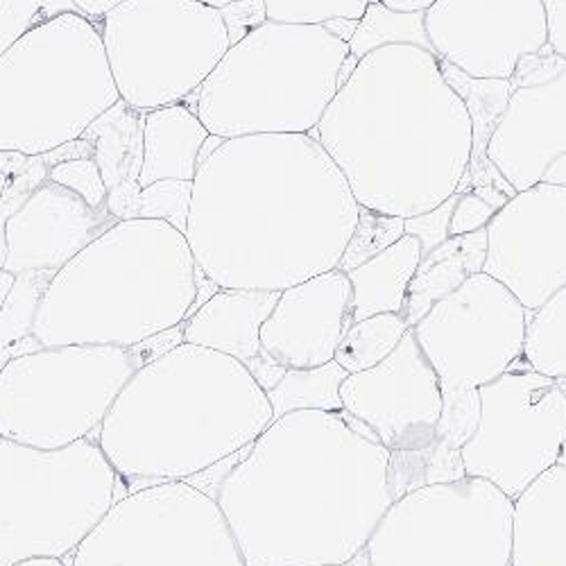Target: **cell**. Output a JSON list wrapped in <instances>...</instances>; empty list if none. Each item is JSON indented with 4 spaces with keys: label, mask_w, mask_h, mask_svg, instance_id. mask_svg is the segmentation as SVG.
Masks as SVG:
<instances>
[{
    "label": "cell",
    "mask_w": 566,
    "mask_h": 566,
    "mask_svg": "<svg viewBox=\"0 0 566 566\" xmlns=\"http://www.w3.org/2000/svg\"><path fill=\"white\" fill-rule=\"evenodd\" d=\"M358 216L317 138L256 134L222 140L200 164L184 235L218 289L281 293L336 270Z\"/></svg>",
    "instance_id": "6da1fadb"
},
{
    "label": "cell",
    "mask_w": 566,
    "mask_h": 566,
    "mask_svg": "<svg viewBox=\"0 0 566 566\" xmlns=\"http://www.w3.org/2000/svg\"><path fill=\"white\" fill-rule=\"evenodd\" d=\"M390 451L343 412L274 419L213 490L248 566H347L395 503Z\"/></svg>",
    "instance_id": "7a4b0ae2"
},
{
    "label": "cell",
    "mask_w": 566,
    "mask_h": 566,
    "mask_svg": "<svg viewBox=\"0 0 566 566\" xmlns=\"http://www.w3.org/2000/svg\"><path fill=\"white\" fill-rule=\"evenodd\" d=\"M358 207L395 218L433 211L469 172L471 114L436 53L386 45L363 57L311 132Z\"/></svg>",
    "instance_id": "3957f363"
},
{
    "label": "cell",
    "mask_w": 566,
    "mask_h": 566,
    "mask_svg": "<svg viewBox=\"0 0 566 566\" xmlns=\"http://www.w3.org/2000/svg\"><path fill=\"white\" fill-rule=\"evenodd\" d=\"M272 421L268 392L243 363L181 343L132 374L96 440L129 494L198 479Z\"/></svg>",
    "instance_id": "277c9868"
},
{
    "label": "cell",
    "mask_w": 566,
    "mask_h": 566,
    "mask_svg": "<svg viewBox=\"0 0 566 566\" xmlns=\"http://www.w3.org/2000/svg\"><path fill=\"white\" fill-rule=\"evenodd\" d=\"M200 270L186 235L161 220H118L45 291L32 336L41 347H136L196 313Z\"/></svg>",
    "instance_id": "5b68a950"
},
{
    "label": "cell",
    "mask_w": 566,
    "mask_h": 566,
    "mask_svg": "<svg viewBox=\"0 0 566 566\" xmlns=\"http://www.w3.org/2000/svg\"><path fill=\"white\" fill-rule=\"evenodd\" d=\"M349 43L322 25L263 21L231 43L193 93V109L220 138L311 134L340 88Z\"/></svg>",
    "instance_id": "8992f818"
},
{
    "label": "cell",
    "mask_w": 566,
    "mask_h": 566,
    "mask_svg": "<svg viewBox=\"0 0 566 566\" xmlns=\"http://www.w3.org/2000/svg\"><path fill=\"white\" fill-rule=\"evenodd\" d=\"M118 101L96 23L62 14L0 57V153L49 155Z\"/></svg>",
    "instance_id": "52a82bcc"
},
{
    "label": "cell",
    "mask_w": 566,
    "mask_h": 566,
    "mask_svg": "<svg viewBox=\"0 0 566 566\" xmlns=\"http://www.w3.org/2000/svg\"><path fill=\"white\" fill-rule=\"evenodd\" d=\"M120 483L96 438L53 451L0 438V566L71 557Z\"/></svg>",
    "instance_id": "ba28073f"
},
{
    "label": "cell",
    "mask_w": 566,
    "mask_h": 566,
    "mask_svg": "<svg viewBox=\"0 0 566 566\" xmlns=\"http://www.w3.org/2000/svg\"><path fill=\"white\" fill-rule=\"evenodd\" d=\"M144 365L138 345L39 347L14 356L0 369V438L43 451L98 438L116 397Z\"/></svg>",
    "instance_id": "9c48e42d"
},
{
    "label": "cell",
    "mask_w": 566,
    "mask_h": 566,
    "mask_svg": "<svg viewBox=\"0 0 566 566\" xmlns=\"http://www.w3.org/2000/svg\"><path fill=\"white\" fill-rule=\"evenodd\" d=\"M96 28L120 101L144 114L188 103L231 49L222 12L198 0H125Z\"/></svg>",
    "instance_id": "30bf717a"
},
{
    "label": "cell",
    "mask_w": 566,
    "mask_h": 566,
    "mask_svg": "<svg viewBox=\"0 0 566 566\" xmlns=\"http://www.w3.org/2000/svg\"><path fill=\"white\" fill-rule=\"evenodd\" d=\"M514 501L464 476L397 499L367 542V566H510Z\"/></svg>",
    "instance_id": "8fae6325"
},
{
    "label": "cell",
    "mask_w": 566,
    "mask_h": 566,
    "mask_svg": "<svg viewBox=\"0 0 566 566\" xmlns=\"http://www.w3.org/2000/svg\"><path fill=\"white\" fill-rule=\"evenodd\" d=\"M69 566H248L211 494L159 483L120 496Z\"/></svg>",
    "instance_id": "7c38bea8"
},
{
    "label": "cell",
    "mask_w": 566,
    "mask_h": 566,
    "mask_svg": "<svg viewBox=\"0 0 566 566\" xmlns=\"http://www.w3.org/2000/svg\"><path fill=\"white\" fill-rule=\"evenodd\" d=\"M479 395L481 423L462 449L464 471L516 501L566 451V381L537 374L522 356Z\"/></svg>",
    "instance_id": "4fadbf2b"
},
{
    "label": "cell",
    "mask_w": 566,
    "mask_h": 566,
    "mask_svg": "<svg viewBox=\"0 0 566 566\" xmlns=\"http://www.w3.org/2000/svg\"><path fill=\"white\" fill-rule=\"evenodd\" d=\"M528 311L501 281L479 272L440 300L412 334L442 390H479L524 356Z\"/></svg>",
    "instance_id": "5bb4252c"
},
{
    "label": "cell",
    "mask_w": 566,
    "mask_h": 566,
    "mask_svg": "<svg viewBox=\"0 0 566 566\" xmlns=\"http://www.w3.org/2000/svg\"><path fill=\"white\" fill-rule=\"evenodd\" d=\"M423 25L436 57L474 80H512L548 43L542 0H436Z\"/></svg>",
    "instance_id": "9a60e30c"
},
{
    "label": "cell",
    "mask_w": 566,
    "mask_h": 566,
    "mask_svg": "<svg viewBox=\"0 0 566 566\" xmlns=\"http://www.w3.org/2000/svg\"><path fill=\"white\" fill-rule=\"evenodd\" d=\"M483 272L526 311L566 286V186L539 181L496 211L488 224Z\"/></svg>",
    "instance_id": "2e32d148"
},
{
    "label": "cell",
    "mask_w": 566,
    "mask_h": 566,
    "mask_svg": "<svg viewBox=\"0 0 566 566\" xmlns=\"http://www.w3.org/2000/svg\"><path fill=\"white\" fill-rule=\"evenodd\" d=\"M510 82L512 91L494 127L488 159L522 193L566 161V60L548 49L526 55Z\"/></svg>",
    "instance_id": "e0dca14e"
},
{
    "label": "cell",
    "mask_w": 566,
    "mask_h": 566,
    "mask_svg": "<svg viewBox=\"0 0 566 566\" xmlns=\"http://www.w3.org/2000/svg\"><path fill=\"white\" fill-rule=\"evenodd\" d=\"M343 410L395 451H423L436 442L442 386L412 328L376 367L349 374L340 386Z\"/></svg>",
    "instance_id": "ac0fdd59"
},
{
    "label": "cell",
    "mask_w": 566,
    "mask_h": 566,
    "mask_svg": "<svg viewBox=\"0 0 566 566\" xmlns=\"http://www.w3.org/2000/svg\"><path fill=\"white\" fill-rule=\"evenodd\" d=\"M118 220L109 209H93L71 188L45 179L6 224V261L10 274H57L88 243Z\"/></svg>",
    "instance_id": "d6986e66"
},
{
    "label": "cell",
    "mask_w": 566,
    "mask_h": 566,
    "mask_svg": "<svg viewBox=\"0 0 566 566\" xmlns=\"http://www.w3.org/2000/svg\"><path fill=\"white\" fill-rule=\"evenodd\" d=\"M352 324V283L336 268L281 291L261 345L283 369H313L334 360Z\"/></svg>",
    "instance_id": "ffe728a7"
},
{
    "label": "cell",
    "mask_w": 566,
    "mask_h": 566,
    "mask_svg": "<svg viewBox=\"0 0 566 566\" xmlns=\"http://www.w3.org/2000/svg\"><path fill=\"white\" fill-rule=\"evenodd\" d=\"M281 293L218 289L181 324L184 343L207 347L243 363L268 392L289 369L274 363L261 345V326L274 311Z\"/></svg>",
    "instance_id": "44dd1931"
},
{
    "label": "cell",
    "mask_w": 566,
    "mask_h": 566,
    "mask_svg": "<svg viewBox=\"0 0 566 566\" xmlns=\"http://www.w3.org/2000/svg\"><path fill=\"white\" fill-rule=\"evenodd\" d=\"M144 129L146 114L129 107L125 101H118L80 136L93 148V161H96L107 186V209L116 220L138 218Z\"/></svg>",
    "instance_id": "7402d4cb"
},
{
    "label": "cell",
    "mask_w": 566,
    "mask_h": 566,
    "mask_svg": "<svg viewBox=\"0 0 566 566\" xmlns=\"http://www.w3.org/2000/svg\"><path fill=\"white\" fill-rule=\"evenodd\" d=\"M512 566H566V462L514 501Z\"/></svg>",
    "instance_id": "603a6c76"
},
{
    "label": "cell",
    "mask_w": 566,
    "mask_h": 566,
    "mask_svg": "<svg viewBox=\"0 0 566 566\" xmlns=\"http://www.w3.org/2000/svg\"><path fill=\"white\" fill-rule=\"evenodd\" d=\"M209 136V129L188 103L148 112L144 129V168L138 177L140 188L161 179L193 181Z\"/></svg>",
    "instance_id": "cb8c5ba5"
},
{
    "label": "cell",
    "mask_w": 566,
    "mask_h": 566,
    "mask_svg": "<svg viewBox=\"0 0 566 566\" xmlns=\"http://www.w3.org/2000/svg\"><path fill=\"white\" fill-rule=\"evenodd\" d=\"M488 259V227L449 235V239L423 254L408 286L401 317L412 328L440 300L455 293L462 283L483 272Z\"/></svg>",
    "instance_id": "d4e9b609"
},
{
    "label": "cell",
    "mask_w": 566,
    "mask_h": 566,
    "mask_svg": "<svg viewBox=\"0 0 566 566\" xmlns=\"http://www.w3.org/2000/svg\"><path fill=\"white\" fill-rule=\"evenodd\" d=\"M419 261V241L403 233L395 245L349 270L352 319L360 322L381 313H401Z\"/></svg>",
    "instance_id": "484cf974"
},
{
    "label": "cell",
    "mask_w": 566,
    "mask_h": 566,
    "mask_svg": "<svg viewBox=\"0 0 566 566\" xmlns=\"http://www.w3.org/2000/svg\"><path fill=\"white\" fill-rule=\"evenodd\" d=\"M347 371L336 363H326L313 369H289L283 379L268 390L274 419L297 410L343 412L340 386Z\"/></svg>",
    "instance_id": "4316f807"
},
{
    "label": "cell",
    "mask_w": 566,
    "mask_h": 566,
    "mask_svg": "<svg viewBox=\"0 0 566 566\" xmlns=\"http://www.w3.org/2000/svg\"><path fill=\"white\" fill-rule=\"evenodd\" d=\"M524 358L537 374L566 381V286L528 311Z\"/></svg>",
    "instance_id": "83f0119b"
},
{
    "label": "cell",
    "mask_w": 566,
    "mask_h": 566,
    "mask_svg": "<svg viewBox=\"0 0 566 566\" xmlns=\"http://www.w3.org/2000/svg\"><path fill=\"white\" fill-rule=\"evenodd\" d=\"M410 332V326L401 317V313H381L371 315L360 322H354L338 349L334 360L347 371L358 374L384 363Z\"/></svg>",
    "instance_id": "f1b7e54d"
},
{
    "label": "cell",
    "mask_w": 566,
    "mask_h": 566,
    "mask_svg": "<svg viewBox=\"0 0 566 566\" xmlns=\"http://www.w3.org/2000/svg\"><path fill=\"white\" fill-rule=\"evenodd\" d=\"M386 45H417V49L433 53L427 25H423V12L390 10L381 0L371 3L349 41V55L360 62Z\"/></svg>",
    "instance_id": "f546056e"
},
{
    "label": "cell",
    "mask_w": 566,
    "mask_h": 566,
    "mask_svg": "<svg viewBox=\"0 0 566 566\" xmlns=\"http://www.w3.org/2000/svg\"><path fill=\"white\" fill-rule=\"evenodd\" d=\"M53 274L23 272L14 276L8 297L0 304V347H12L32 338L41 300L49 291Z\"/></svg>",
    "instance_id": "4dcf8cb0"
},
{
    "label": "cell",
    "mask_w": 566,
    "mask_h": 566,
    "mask_svg": "<svg viewBox=\"0 0 566 566\" xmlns=\"http://www.w3.org/2000/svg\"><path fill=\"white\" fill-rule=\"evenodd\" d=\"M376 0H263L265 19L291 25H324L334 19L360 21Z\"/></svg>",
    "instance_id": "1f68e13d"
},
{
    "label": "cell",
    "mask_w": 566,
    "mask_h": 566,
    "mask_svg": "<svg viewBox=\"0 0 566 566\" xmlns=\"http://www.w3.org/2000/svg\"><path fill=\"white\" fill-rule=\"evenodd\" d=\"M69 12L80 14L75 0H0V57L28 32Z\"/></svg>",
    "instance_id": "d6a6232c"
},
{
    "label": "cell",
    "mask_w": 566,
    "mask_h": 566,
    "mask_svg": "<svg viewBox=\"0 0 566 566\" xmlns=\"http://www.w3.org/2000/svg\"><path fill=\"white\" fill-rule=\"evenodd\" d=\"M403 233H406L403 218L376 213V211L360 207L358 224L354 229V235H352V241H349L338 268L343 272L358 268L367 259L376 256L379 252L388 250L390 245H395L399 239H403Z\"/></svg>",
    "instance_id": "836d02e7"
},
{
    "label": "cell",
    "mask_w": 566,
    "mask_h": 566,
    "mask_svg": "<svg viewBox=\"0 0 566 566\" xmlns=\"http://www.w3.org/2000/svg\"><path fill=\"white\" fill-rule=\"evenodd\" d=\"M193 181L184 179H161L146 188H140L138 218L161 220L186 233L188 216H191Z\"/></svg>",
    "instance_id": "e575fe53"
},
{
    "label": "cell",
    "mask_w": 566,
    "mask_h": 566,
    "mask_svg": "<svg viewBox=\"0 0 566 566\" xmlns=\"http://www.w3.org/2000/svg\"><path fill=\"white\" fill-rule=\"evenodd\" d=\"M481 423L479 390H442V415L436 442L462 451L476 436Z\"/></svg>",
    "instance_id": "d590c367"
},
{
    "label": "cell",
    "mask_w": 566,
    "mask_h": 566,
    "mask_svg": "<svg viewBox=\"0 0 566 566\" xmlns=\"http://www.w3.org/2000/svg\"><path fill=\"white\" fill-rule=\"evenodd\" d=\"M49 179L71 188L73 193L84 198L93 209H107V186L103 175L91 157L88 159H71L51 166Z\"/></svg>",
    "instance_id": "8d00e7d4"
},
{
    "label": "cell",
    "mask_w": 566,
    "mask_h": 566,
    "mask_svg": "<svg viewBox=\"0 0 566 566\" xmlns=\"http://www.w3.org/2000/svg\"><path fill=\"white\" fill-rule=\"evenodd\" d=\"M455 202H458V193L453 198H449L447 202H442L440 207H436L433 211H427V213L406 220V233L415 235V239L419 241L421 256L429 254L431 250H436L438 245H442L449 239V224H451Z\"/></svg>",
    "instance_id": "74e56055"
},
{
    "label": "cell",
    "mask_w": 566,
    "mask_h": 566,
    "mask_svg": "<svg viewBox=\"0 0 566 566\" xmlns=\"http://www.w3.org/2000/svg\"><path fill=\"white\" fill-rule=\"evenodd\" d=\"M496 211L499 209L494 205H490L474 191L458 193V202L453 207V216L449 224V235H462V233L485 229L490 220L496 216Z\"/></svg>",
    "instance_id": "f35d334b"
},
{
    "label": "cell",
    "mask_w": 566,
    "mask_h": 566,
    "mask_svg": "<svg viewBox=\"0 0 566 566\" xmlns=\"http://www.w3.org/2000/svg\"><path fill=\"white\" fill-rule=\"evenodd\" d=\"M546 12V49L566 60V0H542Z\"/></svg>",
    "instance_id": "ab89813d"
},
{
    "label": "cell",
    "mask_w": 566,
    "mask_h": 566,
    "mask_svg": "<svg viewBox=\"0 0 566 566\" xmlns=\"http://www.w3.org/2000/svg\"><path fill=\"white\" fill-rule=\"evenodd\" d=\"M123 3L125 0H75L80 14H84L93 23L103 21L112 10H116Z\"/></svg>",
    "instance_id": "60d3db41"
},
{
    "label": "cell",
    "mask_w": 566,
    "mask_h": 566,
    "mask_svg": "<svg viewBox=\"0 0 566 566\" xmlns=\"http://www.w3.org/2000/svg\"><path fill=\"white\" fill-rule=\"evenodd\" d=\"M326 32H332L334 36H338L340 41H352L356 28H358V21H352V19H334L322 25Z\"/></svg>",
    "instance_id": "b9f144b4"
},
{
    "label": "cell",
    "mask_w": 566,
    "mask_h": 566,
    "mask_svg": "<svg viewBox=\"0 0 566 566\" xmlns=\"http://www.w3.org/2000/svg\"><path fill=\"white\" fill-rule=\"evenodd\" d=\"M381 3L399 12H427L436 0H381Z\"/></svg>",
    "instance_id": "7bdbcfd3"
},
{
    "label": "cell",
    "mask_w": 566,
    "mask_h": 566,
    "mask_svg": "<svg viewBox=\"0 0 566 566\" xmlns=\"http://www.w3.org/2000/svg\"><path fill=\"white\" fill-rule=\"evenodd\" d=\"M542 181H546V184H557V186H566V161L553 166V168L544 175Z\"/></svg>",
    "instance_id": "ee69618b"
},
{
    "label": "cell",
    "mask_w": 566,
    "mask_h": 566,
    "mask_svg": "<svg viewBox=\"0 0 566 566\" xmlns=\"http://www.w3.org/2000/svg\"><path fill=\"white\" fill-rule=\"evenodd\" d=\"M12 283H14V274H10V272H6V270H0V304H3V300L8 297V293H10V289H12Z\"/></svg>",
    "instance_id": "f6af8a7d"
},
{
    "label": "cell",
    "mask_w": 566,
    "mask_h": 566,
    "mask_svg": "<svg viewBox=\"0 0 566 566\" xmlns=\"http://www.w3.org/2000/svg\"><path fill=\"white\" fill-rule=\"evenodd\" d=\"M17 566H66V562H62V559H28Z\"/></svg>",
    "instance_id": "bcb514c9"
},
{
    "label": "cell",
    "mask_w": 566,
    "mask_h": 566,
    "mask_svg": "<svg viewBox=\"0 0 566 566\" xmlns=\"http://www.w3.org/2000/svg\"><path fill=\"white\" fill-rule=\"evenodd\" d=\"M198 3H205L209 8H216V10H224L233 3H245V0H198Z\"/></svg>",
    "instance_id": "7dc6e473"
},
{
    "label": "cell",
    "mask_w": 566,
    "mask_h": 566,
    "mask_svg": "<svg viewBox=\"0 0 566 566\" xmlns=\"http://www.w3.org/2000/svg\"><path fill=\"white\" fill-rule=\"evenodd\" d=\"M8 175L3 172V168H0V198H3V191H6V186H8Z\"/></svg>",
    "instance_id": "c3c4849f"
},
{
    "label": "cell",
    "mask_w": 566,
    "mask_h": 566,
    "mask_svg": "<svg viewBox=\"0 0 566 566\" xmlns=\"http://www.w3.org/2000/svg\"><path fill=\"white\" fill-rule=\"evenodd\" d=\"M510 566H512V564H510Z\"/></svg>",
    "instance_id": "681fc988"
}]
</instances>
